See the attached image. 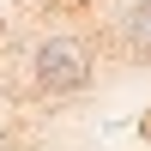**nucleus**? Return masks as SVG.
<instances>
[{"mask_svg": "<svg viewBox=\"0 0 151 151\" xmlns=\"http://www.w3.org/2000/svg\"><path fill=\"white\" fill-rule=\"evenodd\" d=\"M91 48L79 42V36H42V42L30 48V79H36V91H48V97H67V91H85L91 85Z\"/></svg>", "mask_w": 151, "mask_h": 151, "instance_id": "1", "label": "nucleus"}, {"mask_svg": "<svg viewBox=\"0 0 151 151\" xmlns=\"http://www.w3.org/2000/svg\"><path fill=\"white\" fill-rule=\"evenodd\" d=\"M115 30H121V48L127 55H151V0H127L121 18H115Z\"/></svg>", "mask_w": 151, "mask_h": 151, "instance_id": "2", "label": "nucleus"}]
</instances>
